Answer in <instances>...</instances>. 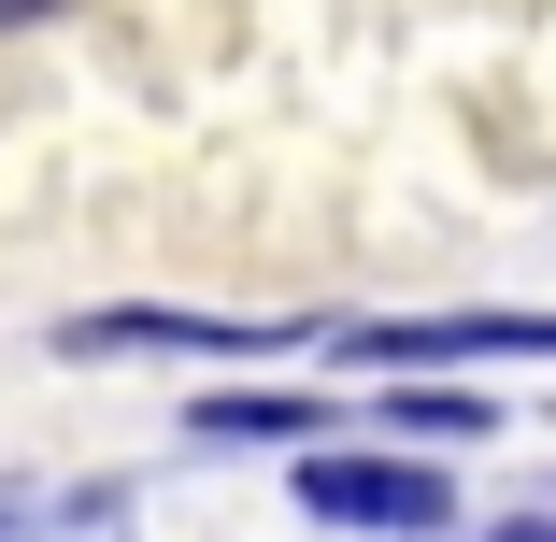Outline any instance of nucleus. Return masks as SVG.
Masks as SVG:
<instances>
[{
	"instance_id": "4",
	"label": "nucleus",
	"mask_w": 556,
	"mask_h": 542,
	"mask_svg": "<svg viewBox=\"0 0 556 542\" xmlns=\"http://www.w3.org/2000/svg\"><path fill=\"white\" fill-rule=\"evenodd\" d=\"M343 357H542V314H400V329H343Z\"/></svg>"
},
{
	"instance_id": "2",
	"label": "nucleus",
	"mask_w": 556,
	"mask_h": 542,
	"mask_svg": "<svg viewBox=\"0 0 556 542\" xmlns=\"http://www.w3.org/2000/svg\"><path fill=\"white\" fill-rule=\"evenodd\" d=\"M72 357H257V343H286V329H257V314H72L58 329Z\"/></svg>"
},
{
	"instance_id": "6",
	"label": "nucleus",
	"mask_w": 556,
	"mask_h": 542,
	"mask_svg": "<svg viewBox=\"0 0 556 542\" xmlns=\"http://www.w3.org/2000/svg\"><path fill=\"white\" fill-rule=\"evenodd\" d=\"M485 542H556V528H542V514H514V528H485Z\"/></svg>"
},
{
	"instance_id": "1",
	"label": "nucleus",
	"mask_w": 556,
	"mask_h": 542,
	"mask_svg": "<svg viewBox=\"0 0 556 542\" xmlns=\"http://www.w3.org/2000/svg\"><path fill=\"white\" fill-rule=\"evenodd\" d=\"M300 514L314 528H371V542H442L457 486L428 457H357V443H300Z\"/></svg>"
},
{
	"instance_id": "3",
	"label": "nucleus",
	"mask_w": 556,
	"mask_h": 542,
	"mask_svg": "<svg viewBox=\"0 0 556 542\" xmlns=\"http://www.w3.org/2000/svg\"><path fill=\"white\" fill-rule=\"evenodd\" d=\"M186 428H200V443H343L328 386H200Z\"/></svg>"
},
{
	"instance_id": "5",
	"label": "nucleus",
	"mask_w": 556,
	"mask_h": 542,
	"mask_svg": "<svg viewBox=\"0 0 556 542\" xmlns=\"http://www.w3.org/2000/svg\"><path fill=\"white\" fill-rule=\"evenodd\" d=\"M485 428H500V400H442V386L400 400V443H485Z\"/></svg>"
}]
</instances>
